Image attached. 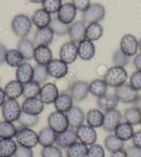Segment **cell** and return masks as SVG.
<instances>
[{"label":"cell","instance_id":"6da1fadb","mask_svg":"<svg viewBox=\"0 0 141 157\" xmlns=\"http://www.w3.org/2000/svg\"><path fill=\"white\" fill-rule=\"evenodd\" d=\"M32 24L29 17L24 14H19L13 19L11 29L14 34L18 37L26 38L32 30Z\"/></svg>","mask_w":141,"mask_h":157},{"label":"cell","instance_id":"7a4b0ae2","mask_svg":"<svg viewBox=\"0 0 141 157\" xmlns=\"http://www.w3.org/2000/svg\"><path fill=\"white\" fill-rule=\"evenodd\" d=\"M128 78V72L125 68L117 66L111 67L104 75V81L108 86L115 88L125 84Z\"/></svg>","mask_w":141,"mask_h":157},{"label":"cell","instance_id":"3957f363","mask_svg":"<svg viewBox=\"0 0 141 157\" xmlns=\"http://www.w3.org/2000/svg\"><path fill=\"white\" fill-rule=\"evenodd\" d=\"M106 10L102 4L94 3L83 12L82 19L86 24L99 23L105 19Z\"/></svg>","mask_w":141,"mask_h":157},{"label":"cell","instance_id":"277c9868","mask_svg":"<svg viewBox=\"0 0 141 157\" xmlns=\"http://www.w3.org/2000/svg\"><path fill=\"white\" fill-rule=\"evenodd\" d=\"M15 137L19 145L31 149L36 147L39 144L38 134L30 128L23 127L19 129Z\"/></svg>","mask_w":141,"mask_h":157},{"label":"cell","instance_id":"5b68a950","mask_svg":"<svg viewBox=\"0 0 141 157\" xmlns=\"http://www.w3.org/2000/svg\"><path fill=\"white\" fill-rule=\"evenodd\" d=\"M2 113L5 121L13 123L17 121L22 113V109L17 100L8 99L2 105Z\"/></svg>","mask_w":141,"mask_h":157},{"label":"cell","instance_id":"8992f818","mask_svg":"<svg viewBox=\"0 0 141 157\" xmlns=\"http://www.w3.org/2000/svg\"><path fill=\"white\" fill-rule=\"evenodd\" d=\"M48 123L49 127L57 134L63 132L70 127L66 114L59 111L53 112L50 114Z\"/></svg>","mask_w":141,"mask_h":157},{"label":"cell","instance_id":"52a82bcc","mask_svg":"<svg viewBox=\"0 0 141 157\" xmlns=\"http://www.w3.org/2000/svg\"><path fill=\"white\" fill-rule=\"evenodd\" d=\"M114 94L120 102L127 104L134 103L140 96L137 90L127 83L116 88Z\"/></svg>","mask_w":141,"mask_h":157},{"label":"cell","instance_id":"ba28073f","mask_svg":"<svg viewBox=\"0 0 141 157\" xmlns=\"http://www.w3.org/2000/svg\"><path fill=\"white\" fill-rule=\"evenodd\" d=\"M78 55V46L73 41H68L63 44L59 50V57L67 64H71L77 60Z\"/></svg>","mask_w":141,"mask_h":157},{"label":"cell","instance_id":"9c48e42d","mask_svg":"<svg viewBox=\"0 0 141 157\" xmlns=\"http://www.w3.org/2000/svg\"><path fill=\"white\" fill-rule=\"evenodd\" d=\"M48 74L57 79L65 77L68 72V66L60 59H54L47 65Z\"/></svg>","mask_w":141,"mask_h":157},{"label":"cell","instance_id":"30bf717a","mask_svg":"<svg viewBox=\"0 0 141 157\" xmlns=\"http://www.w3.org/2000/svg\"><path fill=\"white\" fill-rule=\"evenodd\" d=\"M89 92V83L85 81H75L70 88V94L77 102L84 101L88 96Z\"/></svg>","mask_w":141,"mask_h":157},{"label":"cell","instance_id":"8fae6325","mask_svg":"<svg viewBox=\"0 0 141 157\" xmlns=\"http://www.w3.org/2000/svg\"><path fill=\"white\" fill-rule=\"evenodd\" d=\"M78 140L86 145L95 144L97 140V133L94 128L89 125H82L77 129Z\"/></svg>","mask_w":141,"mask_h":157},{"label":"cell","instance_id":"7c38bea8","mask_svg":"<svg viewBox=\"0 0 141 157\" xmlns=\"http://www.w3.org/2000/svg\"><path fill=\"white\" fill-rule=\"evenodd\" d=\"M120 49L128 57H133L136 55L139 50V41L134 35L127 34L121 39Z\"/></svg>","mask_w":141,"mask_h":157},{"label":"cell","instance_id":"4fadbf2b","mask_svg":"<svg viewBox=\"0 0 141 157\" xmlns=\"http://www.w3.org/2000/svg\"><path fill=\"white\" fill-rule=\"evenodd\" d=\"M44 104L40 98H28L25 99L22 103V112L32 115L39 116L44 110Z\"/></svg>","mask_w":141,"mask_h":157},{"label":"cell","instance_id":"5bb4252c","mask_svg":"<svg viewBox=\"0 0 141 157\" xmlns=\"http://www.w3.org/2000/svg\"><path fill=\"white\" fill-rule=\"evenodd\" d=\"M123 116L120 112L116 109L105 112L104 114V121L103 128L107 132H113L115 130L118 125L121 123Z\"/></svg>","mask_w":141,"mask_h":157},{"label":"cell","instance_id":"9a60e30c","mask_svg":"<svg viewBox=\"0 0 141 157\" xmlns=\"http://www.w3.org/2000/svg\"><path fill=\"white\" fill-rule=\"evenodd\" d=\"M77 10L72 3H65L62 4L57 13V18L65 24L70 25L75 20Z\"/></svg>","mask_w":141,"mask_h":157},{"label":"cell","instance_id":"2e32d148","mask_svg":"<svg viewBox=\"0 0 141 157\" xmlns=\"http://www.w3.org/2000/svg\"><path fill=\"white\" fill-rule=\"evenodd\" d=\"M59 94L57 86L53 83H47L41 87L39 98L45 104H51L55 103Z\"/></svg>","mask_w":141,"mask_h":157},{"label":"cell","instance_id":"e0dca14e","mask_svg":"<svg viewBox=\"0 0 141 157\" xmlns=\"http://www.w3.org/2000/svg\"><path fill=\"white\" fill-rule=\"evenodd\" d=\"M55 33L50 26L38 29L34 36V43L37 46H49L54 40Z\"/></svg>","mask_w":141,"mask_h":157},{"label":"cell","instance_id":"ac0fdd59","mask_svg":"<svg viewBox=\"0 0 141 157\" xmlns=\"http://www.w3.org/2000/svg\"><path fill=\"white\" fill-rule=\"evenodd\" d=\"M78 141L77 131L74 129H67L66 131L57 134L55 144L60 148H67Z\"/></svg>","mask_w":141,"mask_h":157},{"label":"cell","instance_id":"d6986e66","mask_svg":"<svg viewBox=\"0 0 141 157\" xmlns=\"http://www.w3.org/2000/svg\"><path fill=\"white\" fill-rule=\"evenodd\" d=\"M86 25L83 21H77L70 25L68 35L70 41L78 44L86 39Z\"/></svg>","mask_w":141,"mask_h":157},{"label":"cell","instance_id":"ffe728a7","mask_svg":"<svg viewBox=\"0 0 141 157\" xmlns=\"http://www.w3.org/2000/svg\"><path fill=\"white\" fill-rule=\"evenodd\" d=\"M66 114L68 119L69 125L72 129H77L81 125H83L85 119V114L83 110L78 106H73Z\"/></svg>","mask_w":141,"mask_h":157},{"label":"cell","instance_id":"44dd1931","mask_svg":"<svg viewBox=\"0 0 141 157\" xmlns=\"http://www.w3.org/2000/svg\"><path fill=\"white\" fill-rule=\"evenodd\" d=\"M32 24L38 29H43L50 26L51 23V14L44 8L35 10L31 17Z\"/></svg>","mask_w":141,"mask_h":157},{"label":"cell","instance_id":"7402d4cb","mask_svg":"<svg viewBox=\"0 0 141 157\" xmlns=\"http://www.w3.org/2000/svg\"><path fill=\"white\" fill-rule=\"evenodd\" d=\"M52 52L49 46H37L34 52V59L39 65L47 66L52 59Z\"/></svg>","mask_w":141,"mask_h":157},{"label":"cell","instance_id":"603a6c76","mask_svg":"<svg viewBox=\"0 0 141 157\" xmlns=\"http://www.w3.org/2000/svg\"><path fill=\"white\" fill-rule=\"evenodd\" d=\"M78 55L83 61H90L94 57L96 48L93 42L85 39L78 44Z\"/></svg>","mask_w":141,"mask_h":157},{"label":"cell","instance_id":"cb8c5ba5","mask_svg":"<svg viewBox=\"0 0 141 157\" xmlns=\"http://www.w3.org/2000/svg\"><path fill=\"white\" fill-rule=\"evenodd\" d=\"M15 75L17 80L24 85L33 80L34 68L30 63L24 62L17 69Z\"/></svg>","mask_w":141,"mask_h":157},{"label":"cell","instance_id":"d4e9b609","mask_svg":"<svg viewBox=\"0 0 141 157\" xmlns=\"http://www.w3.org/2000/svg\"><path fill=\"white\" fill-rule=\"evenodd\" d=\"M119 102L120 101L115 94H106L98 98L97 100V105L100 110L108 112L116 108Z\"/></svg>","mask_w":141,"mask_h":157},{"label":"cell","instance_id":"484cf974","mask_svg":"<svg viewBox=\"0 0 141 157\" xmlns=\"http://www.w3.org/2000/svg\"><path fill=\"white\" fill-rule=\"evenodd\" d=\"M24 85L17 80H13L5 86L4 91L8 99L17 100L23 95Z\"/></svg>","mask_w":141,"mask_h":157},{"label":"cell","instance_id":"4316f807","mask_svg":"<svg viewBox=\"0 0 141 157\" xmlns=\"http://www.w3.org/2000/svg\"><path fill=\"white\" fill-rule=\"evenodd\" d=\"M17 50L23 55L25 60L30 61L34 59L35 43L30 39L28 38L21 39L17 44Z\"/></svg>","mask_w":141,"mask_h":157},{"label":"cell","instance_id":"83f0119b","mask_svg":"<svg viewBox=\"0 0 141 157\" xmlns=\"http://www.w3.org/2000/svg\"><path fill=\"white\" fill-rule=\"evenodd\" d=\"M54 105L56 111L67 113L73 107V99L71 95L63 92L59 94Z\"/></svg>","mask_w":141,"mask_h":157},{"label":"cell","instance_id":"f1b7e54d","mask_svg":"<svg viewBox=\"0 0 141 157\" xmlns=\"http://www.w3.org/2000/svg\"><path fill=\"white\" fill-rule=\"evenodd\" d=\"M115 135L123 141H128L132 139L134 131L133 125L128 122H121L116 128Z\"/></svg>","mask_w":141,"mask_h":157},{"label":"cell","instance_id":"f546056e","mask_svg":"<svg viewBox=\"0 0 141 157\" xmlns=\"http://www.w3.org/2000/svg\"><path fill=\"white\" fill-rule=\"evenodd\" d=\"M56 136H57V133L48 126L42 129L39 132V144L43 147L52 145L56 142Z\"/></svg>","mask_w":141,"mask_h":157},{"label":"cell","instance_id":"4dcf8cb0","mask_svg":"<svg viewBox=\"0 0 141 157\" xmlns=\"http://www.w3.org/2000/svg\"><path fill=\"white\" fill-rule=\"evenodd\" d=\"M17 144L13 139H0V157H12L17 149Z\"/></svg>","mask_w":141,"mask_h":157},{"label":"cell","instance_id":"1f68e13d","mask_svg":"<svg viewBox=\"0 0 141 157\" xmlns=\"http://www.w3.org/2000/svg\"><path fill=\"white\" fill-rule=\"evenodd\" d=\"M87 124L94 128L102 127L104 121V113L98 109H92L86 114Z\"/></svg>","mask_w":141,"mask_h":157},{"label":"cell","instance_id":"d6a6232c","mask_svg":"<svg viewBox=\"0 0 141 157\" xmlns=\"http://www.w3.org/2000/svg\"><path fill=\"white\" fill-rule=\"evenodd\" d=\"M6 63L13 68H18L24 63L25 59L17 49L8 50L5 57Z\"/></svg>","mask_w":141,"mask_h":157},{"label":"cell","instance_id":"836d02e7","mask_svg":"<svg viewBox=\"0 0 141 157\" xmlns=\"http://www.w3.org/2000/svg\"><path fill=\"white\" fill-rule=\"evenodd\" d=\"M103 27L99 23H92L87 25L86 30V39L91 41L99 40L103 35Z\"/></svg>","mask_w":141,"mask_h":157},{"label":"cell","instance_id":"e575fe53","mask_svg":"<svg viewBox=\"0 0 141 157\" xmlns=\"http://www.w3.org/2000/svg\"><path fill=\"white\" fill-rule=\"evenodd\" d=\"M108 89V84L104 79H97L93 80L89 84V91L92 95L97 98L101 97L107 94Z\"/></svg>","mask_w":141,"mask_h":157},{"label":"cell","instance_id":"d590c367","mask_svg":"<svg viewBox=\"0 0 141 157\" xmlns=\"http://www.w3.org/2000/svg\"><path fill=\"white\" fill-rule=\"evenodd\" d=\"M89 148L81 141H77L67 148V157H86Z\"/></svg>","mask_w":141,"mask_h":157},{"label":"cell","instance_id":"8d00e7d4","mask_svg":"<svg viewBox=\"0 0 141 157\" xmlns=\"http://www.w3.org/2000/svg\"><path fill=\"white\" fill-rule=\"evenodd\" d=\"M17 129L12 122L0 121V139H13L17 132Z\"/></svg>","mask_w":141,"mask_h":157},{"label":"cell","instance_id":"74e56055","mask_svg":"<svg viewBox=\"0 0 141 157\" xmlns=\"http://www.w3.org/2000/svg\"><path fill=\"white\" fill-rule=\"evenodd\" d=\"M124 118L132 125H138L141 122V111L135 106L128 108L124 112Z\"/></svg>","mask_w":141,"mask_h":157},{"label":"cell","instance_id":"f35d334b","mask_svg":"<svg viewBox=\"0 0 141 157\" xmlns=\"http://www.w3.org/2000/svg\"><path fill=\"white\" fill-rule=\"evenodd\" d=\"M104 144L107 150L111 152H114L123 149L125 145V141L120 139L115 134H110L105 138Z\"/></svg>","mask_w":141,"mask_h":157},{"label":"cell","instance_id":"ab89813d","mask_svg":"<svg viewBox=\"0 0 141 157\" xmlns=\"http://www.w3.org/2000/svg\"><path fill=\"white\" fill-rule=\"evenodd\" d=\"M41 87L40 83L36 82L35 81H32L26 84H24L23 96L25 99L28 98L38 97L41 92Z\"/></svg>","mask_w":141,"mask_h":157},{"label":"cell","instance_id":"60d3db41","mask_svg":"<svg viewBox=\"0 0 141 157\" xmlns=\"http://www.w3.org/2000/svg\"><path fill=\"white\" fill-rule=\"evenodd\" d=\"M49 26L51 28L55 35L58 36H64L68 34L70 25L63 23V22L59 20L57 17L52 19L51 23H50Z\"/></svg>","mask_w":141,"mask_h":157},{"label":"cell","instance_id":"b9f144b4","mask_svg":"<svg viewBox=\"0 0 141 157\" xmlns=\"http://www.w3.org/2000/svg\"><path fill=\"white\" fill-rule=\"evenodd\" d=\"M49 76L50 75L48 72L47 66L37 64L35 67H34L33 81L40 84L44 83L48 80Z\"/></svg>","mask_w":141,"mask_h":157},{"label":"cell","instance_id":"7bdbcfd3","mask_svg":"<svg viewBox=\"0 0 141 157\" xmlns=\"http://www.w3.org/2000/svg\"><path fill=\"white\" fill-rule=\"evenodd\" d=\"M39 116L32 115L22 112L17 121L24 128H31L35 126L39 123Z\"/></svg>","mask_w":141,"mask_h":157},{"label":"cell","instance_id":"ee69618b","mask_svg":"<svg viewBox=\"0 0 141 157\" xmlns=\"http://www.w3.org/2000/svg\"><path fill=\"white\" fill-rule=\"evenodd\" d=\"M112 61L114 66H121L125 68L129 63L130 61V57L122 52L120 48L116 49L113 53L112 55Z\"/></svg>","mask_w":141,"mask_h":157},{"label":"cell","instance_id":"f6af8a7d","mask_svg":"<svg viewBox=\"0 0 141 157\" xmlns=\"http://www.w3.org/2000/svg\"><path fill=\"white\" fill-rule=\"evenodd\" d=\"M62 6V0H44L42 6L44 9L50 14H55L59 12Z\"/></svg>","mask_w":141,"mask_h":157},{"label":"cell","instance_id":"bcb514c9","mask_svg":"<svg viewBox=\"0 0 141 157\" xmlns=\"http://www.w3.org/2000/svg\"><path fill=\"white\" fill-rule=\"evenodd\" d=\"M41 157H63L62 152L59 147L55 145L44 147L41 150Z\"/></svg>","mask_w":141,"mask_h":157},{"label":"cell","instance_id":"7dc6e473","mask_svg":"<svg viewBox=\"0 0 141 157\" xmlns=\"http://www.w3.org/2000/svg\"><path fill=\"white\" fill-rule=\"evenodd\" d=\"M86 157H105V150L100 144L90 145Z\"/></svg>","mask_w":141,"mask_h":157},{"label":"cell","instance_id":"c3c4849f","mask_svg":"<svg viewBox=\"0 0 141 157\" xmlns=\"http://www.w3.org/2000/svg\"><path fill=\"white\" fill-rule=\"evenodd\" d=\"M129 85L137 91L141 90V71L134 72L129 78Z\"/></svg>","mask_w":141,"mask_h":157},{"label":"cell","instance_id":"681fc988","mask_svg":"<svg viewBox=\"0 0 141 157\" xmlns=\"http://www.w3.org/2000/svg\"><path fill=\"white\" fill-rule=\"evenodd\" d=\"M15 157H34V153L31 148L18 145L17 149L14 155Z\"/></svg>","mask_w":141,"mask_h":157},{"label":"cell","instance_id":"f907efd6","mask_svg":"<svg viewBox=\"0 0 141 157\" xmlns=\"http://www.w3.org/2000/svg\"><path fill=\"white\" fill-rule=\"evenodd\" d=\"M72 4L77 10L84 12L91 5V0H72Z\"/></svg>","mask_w":141,"mask_h":157},{"label":"cell","instance_id":"816d5d0a","mask_svg":"<svg viewBox=\"0 0 141 157\" xmlns=\"http://www.w3.org/2000/svg\"><path fill=\"white\" fill-rule=\"evenodd\" d=\"M128 157H141V148L135 146H129L126 148Z\"/></svg>","mask_w":141,"mask_h":157},{"label":"cell","instance_id":"f5cc1de1","mask_svg":"<svg viewBox=\"0 0 141 157\" xmlns=\"http://www.w3.org/2000/svg\"><path fill=\"white\" fill-rule=\"evenodd\" d=\"M7 51L8 49L6 46L4 44L0 43V66L4 65L6 63L5 57Z\"/></svg>","mask_w":141,"mask_h":157},{"label":"cell","instance_id":"db71d44e","mask_svg":"<svg viewBox=\"0 0 141 157\" xmlns=\"http://www.w3.org/2000/svg\"><path fill=\"white\" fill-rule=\"evenodd\" d=\"M132 142L135 146L141 148V130L134 134V136L132 137Z\"/></svg>","mask_w":141,"mask_h":157},{"label":"cell","instance_id":"11a10c76","mask_svg":"<svg viewBox=\"0 0 141 157\" xmlns=\"http://www.w3.org/2000/svg\"><path fill=\"white\" fill-rule=\"evenodd\" d=\"M134 66L137 71H141V53L138 54L133 60Z\"/></svg>","mask_w":141,"mask_h":157},{"label":"cell","instance_id":"9f6ffc18","mask_svg":"<svg viewBox=\"0 0 141 157\" xmlns=\"http://www.w3.org/2000/svg\"><path fill=\"white\" fill-rule=\"evenodd\" d=\"M109 157H128L126 151L123 149H121L119 150L116 151V152H112L111 155Z\"/></svg>","mask_w":141,"mask_h":157},{"label":"cell","instance_id":"6f0895ef","mask_svg":"<svg viewBox=\"0 0 141 157\" xmlns=\"http://www.w3.org/2000/svg\"><path fill=\"white\" fill-rule=\"evenodd\" d=\"M6 95L4 90L0 87V108L2 107V105L6 102Z\"/></svg>","mask_w":141,"mask_h":157},{"label":"cell","instance_id":"680465c9","mask_svg":"<svg viewBox=\"0 0 141 157\" xmlns=\"http://www.w3.org/2000/svg\"><path fill=\"white\" fill-rule=\"evenodd\" d=\"M134 106L136 107L137 108H139L141 111V95L139 97L137 100L134 103Z\"/></svg>","mask_w":141,"mask_h":157},{"label":"cell","instance_id":"91938a15","mask_svg":"<svg viewBox=\"0 0 141 157\" xmlns=\"http://www.w3.org/2000/svg\"><path fill=\"white\" fill-rule=\"evenodd\" d=\"M28 1L33 4H42L44 0H28Z\"/></svg>","mask_w":141,"mask_h":157},{"label":"cell","instance_id":"94428289","mask_svg":"<svg viewBox=\"0 0 141 157\" xmlns=\"http://www.w3.org/2000/svg\"><path fill=\"white\" fill-rule=\"evenodd\" d=\"M139 49L140 50V52H141V38L139 41Z\"/></svg>","mask_w":141,"mask_h":157},{"label":"cell","instance_id":"6125c7cd","mask_svg":"<svg viewBox=\"0 0 141 157\" xmlns=\"http://www.w3.org/2000/svg\"><path fill=\"white\" fill-rule=\"evenodd\" d=\"M140 125H141V122H140Z\"/></svg>","mask_w":141,"mask_h":157}]
</instances>
